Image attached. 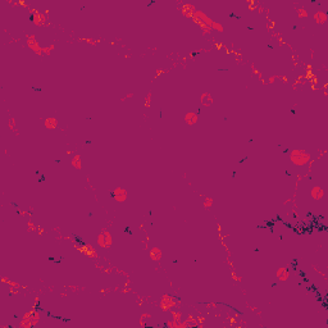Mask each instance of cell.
<instances>
[{"instance_id": "1", "label": "cell", "mask_w": 328, "mask_h": 328, "mask_svg": "<svg viewBox=\"0 0 328 328\" xmlns=\"http://www.w3.org/2000/svg\"><path fill=\"white\" fill-rule=\"evenodd\" d=\"M290 156H291V160L296 166H305L310 159V155L304 150H292Z\"/></svg>"}, {"instance_id": "2", "label": "cell", "mask_w": 328, "mask_h": 328, "mask_svg": "<svg viewBox=\"0 0 328 328\" xmlns=\"http://www.w3.org/2000/svg\"><path fill=\"white\" fill-rule=\"evenodd\" d=\"M97 243H99L101 248H110L112 245V236L107 229H103L100 232L99 237H97Z\"/></svg>"}, {"instance_id": "3", "label": "cell", "mask_w": 328, "mask_h": 328, "mask_svg": "<svg viewBox=\"0 0 328 328\" xmlns=\"http://www.w3.org/2000/svg\"><path fill=\"white\" fill-rule=\"evenodd\" d=\"M112 196H113V198L116 199L117 201L122 203V201H124V200L127 199V191H126L124 189H122V187H117L116 190L112 192Z\"/></svg>"}, {"instance_id": "4", "label": "cell", "mask_w": 328, "mask_h": 328, "mask_svg": "<svg viewBox=\"0 0 328 328\" xmlns=\"http://www.w3.org/2000/svg\"><path fill=\"white\" fill-rule=\"evenodd\" d=\"M173 306H174V299L168 296V295H164L161 299V309L167 311V310H171Z\"/></svg>"}, {"instance_id": "5", "label": "cell", "mask_w": 328, "mask_h": 328, "mask_svg": "<svg viewBox=\"0 0 328 328\" xmlns=\"http://www.w3.org/2000/svg\"><path fill=\"white\" fill-rule=\"evenodd\" d=\"M27 44H28V46L32 49V50H35L36 53H39V54H41L42 53V49H40V46H39V44H37V41H36V39H35V36H28L27 37Z\"/></svg>"}, {"instance_id": "6", "label": "cell", "mask_w": 328, "mask_h": 328, "mask_svg": "<svg viewBox=\"0 0 328 328\" xmlns=\"http://www.w3.org/2000/svg\"><path fill=\"white\" fill-rule=\"evenodd\" d=\"M311 198H313L314 200H320L323 196H324V191H323V189L322 187H319V186H314L313 189H311Z\"/></svg>"}, {"instance_id": "7", "label": "cell", "mask_w": 328, "mask_h": 328, "mask_svg": "<svg viewBox=\"0 0 328 328\" xmlns=\"http://www.w3.org/2000/svg\"><path fill=\"white\" fill-rule=\"evenodd\" d=\"M185 121H186V123L187 124H195L196 122H198V114H195V113H187L186 116H185Z\"/></svg>"}, {"instance_id": "8", "label": "cell", "mask_w": 328, "mask_h": 328, "mask_svg": "<svg viewBox=\"0 0 328 328\" xmlns=\"http://www.w3.org/2000/svg\"><path fill=\"white\" fill-rule=\"evenodd\" d=\"M200 100H201V104H203V105H205V107H209V105H211V103H213V97H211V96H210L208 92H205V94H203V95H201Z\"/></svg>"}, {"instance_id": "9", "label": "cell", "mask_w": 328, "mask_h": 328, "mask_svg": "<svg viewBox=\"0 0 328 328\" xmlns=\"http://www.w3.org/2000/svg\"><path fill=\"white\" fill-rule=\"evenodd\" d=\"M277 277H278V280H280V281L287 280V278H288V271L286 268H280L277 271Z\"/></svg>"}, {"instance_id": "10", "label": "cell", "mask_w": 328, "mask_h": 328, "mask_svg": "<svg viewBox=\"0 0 328 328\" xmlns=\"http://www.w3.org/2000/svg\"><path fill=\"white\" fill-rule=\"evenodd\" d=\"M314 19L317 23H324L327 21V14L323 13V12H318L314 14Z\"/></svg>"}, {"instance_id": "11", "label": "cell", "mask_w": 328, "mask_h": 328, "mask_svg": "<svg viewBox=\"0 0 328 328\" xmlns=\"http://www.w3.org/2000/svg\"><path fill=\"white\" fill-rule=\"evenodd\" d=\"M45 126H46V128H49V129H54L57 126H58V121L55 119V118H47V119H45Z\"/></svg>"}, {"instance_id": "12", "label": "cell", "mask_w": 328, "mask_h": 328, "mask_svg": "<svg viewBox=\"0 0 328 328\" xmlns=\"http://www.w3.org/2000/svg\"><path fill=\"white\" fill-rule=\"evenodd\" d=\"M150 258H151L153 260H159V259L161 258V251H160L158 248H153V249L150 250Z\"/></svg>"}, {"instance_id": "13", "label": "cell", "mask_w": 328, "mask_h": 328, "mask_svg": "<svg viewBox=\"0 0 328 328\" xmlns=\"http://www.w3.org/2000/svg\"><path fill=\"white\" fill-rule=\"evenodd\" d=\"M72 166H73L74 168H77V169L82 168V163H81V156H79V155H76V156L72 159Z\"/></svg>"}, {"instance_id": "14", "label": "cell", "mask_w": 328, "mask_h": 328, "mask_svg": "<svg viewBox=\"0 0 328 328\" xmlns=\"http://www.w3.org/2000/svg\"><path fill=\"white\" fill-rule=\"evenodd\" d=\"M172 315H173V320H179V319H181V313H174V311H172Z\"/></svg>"}, {"instance_id": "15", "label": "cell", "mask_w": 328, "mask_h": 328, "mask_svg": "<svg viewBox=\"0 0 328 328\" xmlns=\"http://www.w3.org/2000/svg\"><path fill=\"white\" fill-rule=\"evenodd\" d=\"M211 204H213V200H211V199H205V201H204V206L209 208V206H211Z\"/></svg>"}, {"instance_id": "16", "label": "cell", "mask_w": 328, "mask_h": 328, "mask_svg": "<svg viewBox=\"0 0 328 328\" xmlns=\"http://www.w3.org/2000/svg\"><path fill=\"white\" fill-rule=\"evenodd\" d=\"M298 14L300 15V17H306V15H308V13L304 12V9H299V10H298Z\"/></svg>"}, {"instance_id": "17", "label": "cell", "mask_w": 328, "mask_h": 328, "mask_svg": "<svg viewBox=\"0 0 328 328\" xmlns=\"http://www.w3.org/2000/svg\"><path fill=\"white\" fill-rule=\"evenodd\" d=\"M54 49V45H52V46H49V47H44L42 49V52H46V53H50L52 50Z\"/></svg>"}, {"instance_id": "18", "label": "cell", "mask_w": 328, "mask_h": 328, "mask_svg": "<svg viewBox=\"0 0 328 328\" xmlns=\"http://www.w3.org/2000/svg\"><path fill=\"white\" fill-rule=\"evenodd\" d=\"M150 97H151V95L149 94V95H147V97H146V103H145L146 107H150Z\"/></svg>"}]
</instances>
